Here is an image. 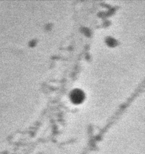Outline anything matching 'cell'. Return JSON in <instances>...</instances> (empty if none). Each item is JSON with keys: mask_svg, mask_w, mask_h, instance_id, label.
Instances as JSON below:
<instances>
[{"mask_svg": "<svg viewBox=\"0 0 145 154\" xmlns=\"http://www.w3.org/2000/svg\"><path fill=\"white\" fill-rule=\"evenodd\" d=\"M70 96L73 102L78 103L83 100L84 97V94L82 90L78 88H76L71 92Z\"/></svg>", "mask_w": 145, "mask_h": 154, "instance_id": "6da1fadb", "label": "cell"}]
</instances>
